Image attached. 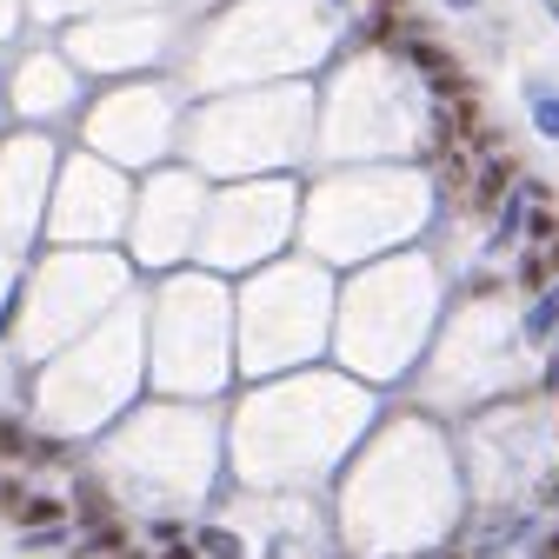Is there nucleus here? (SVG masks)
Instances as JSON below:
<instances>
[{"label": "nucleus", "mask_w": 559, "mask_h": 559, "mask_svg": "<svg viewBox=\"0 0 559 559\" xmlns=\"http://www.w3.org/2000/svg\"><path fill=\"white\" fill-rule=\"evenodd\" d=\"M406 53H413L419 67H427V81H433L440 94H460V87H466V74H460V60H453L447 47H433V40H413Z\"/></svg>", "instance_id": "1"}, {"label": "nucleus", "mask_w": 559, "mask_h": 559, "mask_svg": "<svg viewBox=\"0 0 559 559\" xmlns=\"http://www.w3.org/2000/svg\"><path fill=\"white\" fill-rule=\"evenodd\" d=\"M500 187H513V154H507V160H486V174H479V193H473V200H479V206H493V200H500Z\"/></svg>", "instance_id": "2"}, {"label": "nucleus", "mask_w": 559, "mask_h": 559, "mask_svg": "<svg viewBox=\"0 0 559 559\" xmlns=\"http://www.w3.org/2000/svg\"><path fill=\"white\" fill-rule=\"evenodd\" d=\"M200 552H206V559H240L247 546H240V533H227V526H200Z\"/></svg>", "instance_id": "3"}, {"label": "nucleus", "mask_w": 559, "mask_h": 559, "mask_svg": "<svg viewBox=\"0 0 559 559\" xmlns=\"http://www.w3.org/2000/svg\"><path fill=\"white\" fill-rule=\"evenodd\" d=\"M533 127H539L546 140H559V94H552V87H533Z\"/></svg>", "instance_id": "4"}, {"label": "nucleus", "mask_w": 559, "mask_h": 559, "mask_svg": "<svg viewBox=\"0 0 559 559\" xmlns=\"http://www.w3.org/2000/svg\"><path fill=\"white\" fill-rule=\"evenodd\" d=\"M14 520H21V526H53V520H60V500H47V493H27Z\"/></svg>", "instance_id": "5"}, {"label": "nucleus", "mask_w": 559, "mask_h": 559, "mask_svg": "<svg viewBox=\"0 0 559 559\" xmlns=\"http://www.w3.org/2000/svg\"><path fill=\"white\" fill-rule=\"evenodd\" d=\"M552 320H559V300H539V307L526 313V340L546 346V340H552Z\"/></svg>", "instance_id": "6"}, {"label": "nucleus", "mask_w": 559, "mask_h": 559, "mask_svg": "<svg viewBox=\"0 0 559 559\" xmlns=\"http://www.w3.org/2000/svg\"><path fill=\"white\" fill-rule=\"evenodd\" d=\"M0 460H27V427L0 413Z\"/></svg>", "instance_id": "7"}, {"label": "nucleus", "mask_w": 559, "mask_h": 559, "mask_svg": "<svg viewBox=\"0 0 559 559\" xmlns=\"http://www.w3.org/2000/svg\"><path fill=\"white\" fill-rule=\"evenodd\" d=\"M120 539H127V526H120V520H94V533L81 539V552H100V546H120Z\"/></svg>", "instance_id": "8"}, {"label": "nucleus", "mask_w": 559, "mask_h": 559, "mask_svg": "<svg viewBox=\"0 0 559 559\" xmlns=\"http://www.w3.org/2000/svg\"><path fill=\"white\" fill-rule=\"evenodd\" d=\"M546 273H552V266H546L539 253H533V260H520V287H526V294H539V287H546Z\"/></svg>", "instance_id": "9"}, {"label": "nucleus", "mask_w": 559, "mask_h": 559, "mask_svg": "<svg viewBox=\"0 0 559 559\" xmlns=\"http://www.w3.org/2000/svg\"><path fill=\"white\" fill-rule=\"evenodd\" d=\"M21 500H27V479H8V486H0V513H21Z\"/></svg>", "instance_id": "10"}, {"label": "nucleus", "mask_w": 559, "mask_h": 559, "mask_svg": "<svg viewBox=\"0 0 559 559\" xmlns=\"http://www.w3.org/2000/svg\"><path fill=\"white\" fill-rule=\"evenodd\" d=\"M526 234H533V240H552V234H559V221L546 214V206H533V221H526Z\"/></svg>", "instance_id": "11"}, {"label": "nucleus", "mask_w": 559, "mask_h": 559, "mask_svg": "<svg viewBox=\"0 0 559 559\" xmlns=\"http://www.w3.org/2000/svg\"><path fill=\"white\" fill-rule=\"evenodd\" d=\"M447 8H453V14H473V8H479V0H447Z\"/></svg>", "instance_id": "12"}, {"label": "nucleus", "mask_w": 559, "mask_h": 559, "mask_svg": "<svg viewBox=\"0 0 559 559\" xmlns=\"http://www.w3.org/2000/svg\"><path fill=\"white\" fill-rule=\"evenodd\" d=\"M160 559H193V552H187V546H167V552H160Z\"/></svg>", "instance_id": "13"}, {"label": "nucleus", "mask_w": 559, "mask_h": 559, "mask_svg": "<svg viewBox=\"0 0 559 559\" xmlns=\"http://www.w3.org/2000/svg\"><path fill=\"white\" fill-rule=\"evenodd\" d=\"M546 559H559V533H552V539H546Z\"/></svg>", "instance_id": "14"}, {"label": "nucleus", "mask_w": 559, "mask_h": 559, "mask_svg": "<svg viewBox=\"0 0 559 559\" xmlns=\"http://www.w3.org/2000/svg\"><path fill=\"white\" fill-rule=\"evenodd\" d=\"M546 14H552V21H559V0H546Z\"/></svg>", "instance_id": "15"}, {"label": "nucleus", "mask_w": 559, "mask_h": 559, "mask_svg": "<svg viewBox=\"0 0 559 559\" xmlns=\"http://www.w3.org/2000/svg\"><path fill=\"white\" fill-rule=\"evenodd\" d=\"M380 8H400V0H380Z\"/></svg>", "instance_id": "16"}, {"label": "nucleus", "mask_w": 559, "mask_h": 559, "mask_svg": "<svg viewBox=\"0 0 559 559\" xmlns=\"http://www.w3.org/2000/svg\"><path fill=\"white\" fill-rule=\"evenodd\" d=\"M114 559H133V552H114Z\"/></svg>", "instance_id": "17"}]
</instances>
